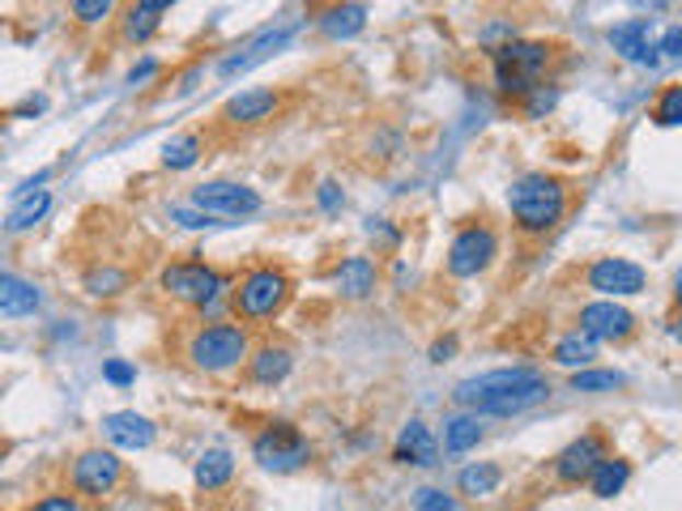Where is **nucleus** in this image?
Instances as JSON below:
<instances>
[{"instance_id":"obj_38","label":"nucleus","mask_w":682,"mask_h":511,"mask_svg":"<svg viewBox=\"0 0 682 511\" xmlns=\"http://www.w3.org/2000/svg\"><path fill=\"white\" fill-rule=\"evenodd\" d=\"M103 380L116 384V388H128V384L137 380V371H132V362H124V358H107V362H103Z\"/></svg>"},{"instance_id":"obj_18","label":"nucleus","mask_w":682,"mask_h":511,"mask_svg":"<svg viewBox=\"0 0 682 511\" xmlns=\"http://www.w3.org/2000/svg\"><path fill=\"white\" fill-rule=\"evenodd\" d=\"M648 35H652V18H627L610 26V47L632 65H657V47Z\"/></svg>"},{"instance_id":"obj_24","label":"nucleus","mask_w":682,"mask_h":511,"mask_svg":"<svg viewBox=\"0 0 682 511\" xmlns=\"http://www.w3.org/2000/svg\"><path fill=\"white\" fill-rule=\"evenodd\" d=\"M499 481H504V469L499 465H490V461H478V465H470V469H461L456 477V490L465 495V499H490L495 490H499Z\"/></svg>"},{"instance_id":"obj_9","label":"nucleus","mask_w":682,"mask_h":511,"mask_svg":"<svg viewBox=\"0 0 682 511\" xmlns=\"http://www.w3.org/2000/svg\"><path fill=\"white\" fill-rule=\"evenodd\" d=\"M495 256H499V239L490 227H482V222H470V227H461L456 239L448 243V274L452 277H478L486 274L490 265H495Z\"/></svg>"},{"instance_id":"obj_42","label":"nucleus","mask_w":682,"mask_h":511,"mask_svg":"<svg viewBox=\"0 0 682 511\" xmlns=\"http://www.w3.org/2000/svg\"><path fill=\"white\" fill-rule=\"evenodd\" d=\"M154 73H159V60H141V65L128 73V85H141V81H150Z\"/></svg>"},{"instance_id":"obj_37","label":"nucleus","mask_w":682,"mask_h":511,"mask_svg":"<svg viewBox=\"0 0 682 511\" xmlns=\"http://www.w3.org/2000/svg\"><path fill=\"white\" fill-rule=\"evenodd\" d=\"M171 222H180V227H188V231L218 227V218H213V213H205V209H184V205H171Z\"/></svg>"},{"instance_id":"obj_33","label":"nucleus","mask_w":682,"mask_h":511,"mask_svg":"<svg viewBox=\"0 0 682 511\" xmlns=\"http://www.w3.org/2000/svg\"><path fill=\"white\" fill-rule=\"evenodd\" d=\"M652 119H657L661 128H679L682 124V85H666V90H661V98H657V107H652Z\"/></svg>"},{"instance_id":"obj_17","label":"nucleus","mask_w":682,"mask_h":511,"mask_svg":"<svg viewBox=\"0 0 682 511\" xmlns=\"http://www.w3.org/2000/svg\"><path fill=\"white\" fill-rule=\"evenodd\" d=\"M393 461L397 465H418V469L440 465V443H436V434H431V427L423 418H409L402 427L397 448H393Z\"/></svg>"},{"instance_id":"obj_3","label":"nucleus","mask_w":682,"mask_h":511,"mask_svg":"<svg viewBox=\"0 0 682 511\" xmlns=\"http://www.w3.org/2000/svg\"><path fill=\"white\" fill-rule=\"evenodd\" d=\"M555 47L533 39H508L490 47V69H495V90L508 98H524L529 90L542 85V73L551 69Z\"/></svg>"},{"instance_id":"obj_8","label":"nucleus","mask_w":682,"mask_h":511,"mask_svg":"<svg viewBox=\"0 0 682 511\" xmlns=\"http://www.w3.org/2000/svg\"><path fill=\"white\" fill-rule=\"evenodd\" d=\"M162 290L188 307H205L227 290V277L213 274L205 260H175L162 269Z\"/></svg>"},{"instance_id":"obj_5","label":"nucleus","mask_w":682,"mask_h":511,"mask_svg":"<svg viewBox=\"0 0 682 511\" xmlns=\"http://www.w3.org/2000/svg\"><path fill=\"white\" fill-rule=\"evenodd\" d=\"M290 299V277L278 265H256L240 277L235 286V312L247 324H261V320H274Z\"/></svg>"},{"instance_id":"obj_11","label":"nucleus","mask_w":682,"mask_h":511,"mask_svg":"<svg viewBox=\"0 0 682 511\" xmlns=\"http://www.w3.org/2000/svg\"><path fill=\"white\" fill-rule=\"evenodd\" d=\"M585 281H589V290H598L602 299H632V294H644L648 274H644L636 260H627V256H602V260L589 265Z\"/></svg>"},{"instance_id":"obj_30","label":"nucleus","mask_w":682,"mask_h":511,"mask_svg":"<svg viewBox=\"0 0 682 511\" xmlns=\"http://www.w3.org/2000/svg\"><path fill=\"white\" fill-rule=\"evenodd\" d=\"M627 380L619 371H576L571 375V393H614L623 388Z\"/></svg>"},{"instance_id":"obj_10","label":"nucleus","mask_w":682,"mask_h":511,"mask_svg":"<svg viewBox=\"0 0 682 511\" xmlns=\"http://www.w3.org/2000/svg\"><path fill=\"white\" fill-rule=\"evenodd\" d=\"M193 205L213 213V218H252L261 213V193L247 188V184H231V179H213V184H201L193 188Z\"/></svg>"},{"instance_id":"obj_20","label":"nucleus","mask_w":682,"mask_h":511,"mask_svg":"<svg viewBox=\"0 0 682 511\" xmlns=\"http://www.w3.org/2000/svg\"><path fill=\"white\" fill-rule=\"evenodd\" d=\"M321 31L328 35V39H355L362 26H367V9H362L359 0H342V4H328L321 18Z\"/></svg>"},{"instance_id":"obj_39","label":"nucleus","mask_w":682,"mask_h":511,"mask_svg":"<svg viewBox=\"0 0 682 511\" xmlns=\"http://www.w3.org/2000/svg\"><path fill=\"white\" fill-rule=\"evenodd\" d=\"M26 511H81V508L73 495H47V499H39L35 508H26Z\"/></svg>"},{"instance_id":"obj_12","label":"nucleus","mask_w":682,"mask_h":511,"mask_svg":"<svg viewBox=\"0 0 682 511\" xmlns=\"http://www.w3.org/2000/svg\"><path fill=\"white\" fill-rule=\"evenodd\" d=\"M299 31V18H290V22H281V26H265L261 35H252V39L235 47L222 65H218V78H235V73H247L252 65H261V60H269V56H278L281 47L290 43V35Z\"/></svg>"},{"instance_id":"obj_26","label":"nucleus","mask_w":682,"mask_h":511,"mask_svg":"<svg viewBox=\"0 0 682 511\" xmlns=\"http://www.w3.org/2000/svg\"><path fill=\"white\" fill-rule=\"evenodd\" d=\"M632 481V461H623V456H605L598 473L589 477V490L598 495V499H614V495H623V486Z\"/></svg>"},{"instance_id":"obj_7","label":"nucleus","mask_w":682,"mask_h":511,"mask_svg":"<svg viewBox=\"0 0 682 511\" xmlns=\"http://www.w3.org/2000/svg\"><path fill=\"white\" fill-rule=\"evenodd\" d=\"M69 481L81 499H112L124 486V461L107 448H85L69 469Z\"/></svg>"},{"instance_id":"obj_6","label":"nucleus","mask_w":682,"mask_h":511,"mask_svg":"<svg viewBox=\"0 0 682 511\" xmlns=\"http://www.w3.org/2000/svg\"><path fill=\"white\" fill-rule=\"evenodd\" d=\"M252 461L269 473H294L312 461V443L294 422H269L252 439Z\"/></svg>"},{"instance_id":"obj_16","label":"nucleus","mask_w":682,"mask_h":511,"mask_svg":"<svg viewBox=\"0 0 682 511\" xmlns=\"http://www.w3.org/2000/svg\"><path fill=\"white\" fill-rule=\"evenodd\" d=\"M103 434L124 448V452H146L154 439H159V427L146 418V414H137V409H116V414H107L103 418Z\"/></svg>"},{"instance_id":"obj_32","label":"nucleus","mask_w":682,"mask_h":511,"mask_svg":"<svg viewBox=\"0 0 682 511\" xmlns=\"http://www.w3.org/2000/svg\"><path fill=\"white\" fill-rule=\"evenodd\" d=\"M124 286H128V274H120V269H90L85 274V290L94 299H112V294H120Z\"/></svg>"},{"instance_id":"obj_35","label":"nucleus","mask_w":682,"mask_h":511,"mask_svg":"<svg viewBox=\"0 0 682 511\" xmlns=\"http://www.w3.org/2000/svg\"><path fill=\"white\" fill-rule=\"evenodd\" d=\"M73 18L81 26H99L112 18V0H73Z\"/></svg>"},{"instance_id":"obj_28","label":"nucleus","mask_w":682,"mask_h":511,"mask_svg":"<svg viewBox=\"0 0 682 511\" xmlns=\"http://www.w3.org/2000/svg\"><path fill=\"white\" fill-rule=\"evenodd\" d=\"M205 154V137L197 132H184V137H171L166 146H162V166L166 171H188V166H197Z\"/></svg>"},{"instance_id":"obj_45","label":"nucleus","mask_w":682,"mask_h":511,"mask_svg":"<svg viewBox=\"0 0 682 511\" xmlns=\"http://www.w3.org/2000/svg\"><path fill=\"white\" fill-rule=\"evenodd\" d=\"M137 4H141V9H154V13H162V9H171L175 0H137Z\"/></svg>"},{"instance_id":"obj_31","label":"nucleus","mask_w":682,"mask_h":511,"mask_svg":"<svg viewBox=\"0 0 682 511\" xmlns=\"http://www.w3.org/2000/svg\"><path fill=\"white\" fill-rule=\"evenodd\" d=\"M159 31V13L154 9H141V4H132L128 9V18H124V39L132 43H146L150 35Z\"/></svg>"},{"instance_id":"obj_23","label":"nucleus","mask_w":682,"mask_h":511,"mask_svg":"<svg viewBox=\"0 0 682 511\" xmlns=\"http://www.w3.org/2000/svg\"><path fill=\"white\" fill-rule=\"evenodd\" d=\"M482 443V414H452V418H443V452H452V456H461V452H470V448H478Z\"/></svg>"},{"instance_id":"obj_4","label":"nucleus","mask_w":682,"mask_h":511,"mask_svg":"<svg viewBox=\"0 0 682 511\" xmlns=\"http://www.w3.org/2000/svg\"><path fill=\"white\" fill-rule=\"evenodd\" d=\"M247 358H252V346H247V328L243 324H201L188 337V362L197 371H205V375L235 371Z\"/></svg>"},{"instance_id":"obj_40","label":"nucleus","mask_w":682,"mask_h":511,"mask_svg":"<svg viewBox=\"0 0 682 511\" xmlns=\"http://www.w3.org/2000/svg\"><path fill=\"white\" fill-rule=\"evenodd\" d=\"M316 200H321V209H324V213H337V209H342V188H337L333 179H324V184H321V193H316Z\"/></svg>"},{"instance_id":"obj_47","label":"nucleus","mask_w":682,"mask_h":511,"mask_svg":"<svg viewBox=\"0 0 682 511\" xmlns=\"http://www.w3.org/2000/svg\"><path fill=\"white\" fill-rule=\"evenodd\" d=\"M670 333H674V337H679V341H682V315H674V324H670Z\"/></svg>"},{"instance_id":"obj_14","label":"nucleus","mask_w":682,"mask_h":511,"mask_svg":"<svg viewBox=\"0 0 682 511\" xmlns=\"http://www.w3.org/2000/svg\"><path fill=\"white\" fill-rule=\"evenodd\" d=\"M605 456V439L602 434H580V439H571L567 448H563L559 456H555V477H559L563 486H580V481H589L598 465H602Z\"/></svg>"},{"instance_id":"obj_29","label":"nucleus","mask_w":682,"mask_h":511,"mask_svg":"<svg viewBox=\"0 0 682 511\" xmlns=\"http://www.w3.org/2000/svg\"><path fill=\"white\" fill-rule=\"evenodd\" d=\"M593 358H598V341H593L589 333H580V328L567 333L563 341H555V362H559V367H580V371H585Z\"/></svg>"},{"instance_id":"obj_46","label":"nucleus","mask_w":682,"mask_h":511,"mask_svg":"<svg viewBox=\"0 0 682 511\" xmlns=\"http://www.w3.org/2000/svg\"><path fill=\"white\" fill-rule=\"evenodd\" d=\"M674 299H679V307H682V269H679V277H674Z\"/></svg>"},{"instance_id":"obj_44","label":"nucleus","mask_w":682,"mask_h":511,"mask_svg":"<svg viewBox=\"0 0 682 511\" xmlns=\"http://www.w3.org/2000/svg\"><path fill=\"white\" fill-rule=\"evenodd\" d=\"M670 0H632V9H640V13H661Z\"/></svg>"},{"instance_id":"obj_19","label":"nucleus","mask_w":682,"mask_h":511,"mask_svg":"<svg viewBox=\"0 0 682 511\" xmlns=\"http://www.w3.org/2000/svg\"><path fill=\"white\" fill-rule=\"evenodd\" d=\"M333 286H337L342 299L362 303V299H371L375 286H380V265H375L371 256H346V260L333 269Z\"/></svg>"},{"instance_id":"obj_15","label":"nucleus","mask_w":682,"mask_h":511,"mask_svg":"<svg viewBox=\"0 0 682 511\" xmlns=\"http://www.w3.org/2000/svg\"><path fill=\"white\" fill-rule=\"evenodd\" d=\"M278 107H281V94L274 85H247V90H240V94L222 107V119H231V124H240V128H256V124L274 119Z\"/></svg>"},{"instance_id":"obj_34","label":"nucleus","mask_w":682,"mask_h":511,"mask_svg":"<svg viewBox=\"0 0 682 511\" xmlns=\"http://www.w3.org/2000/svg\"><path fill=\"white\" fill-rule=\"evenodd\" d=\"M524 103V119H546L555 107H559V90L555 85H537L521 98Z\"/></svg>"},{"instance_id":"obj_22","label":"nucleus","mask_w":682,"mask_h":511,"mask_svg":"<svg viewBox=\"0 0 682 511\" xmlns=\"http://www.w3.org/2000/svg\"><path fill=\"white\" fill-rule=\"evenodd\" d=\"M290 367H294V358H290L286 346H261L256 355L247 358L252 384H281V380L290 375Z\"/></svg>"},{"instance_id":"obj_25","label":"nucleus","mask_w":682,"mask_h":511,"mask_svg":"<svg viewBox=\"0 0 682 511\" xmlns=\"http://www.w3.org/2000/svg\"><path fill=\"white\" fill-rule=\"evenodd\" d=\"M193 477H197L201 490H222V486H231V477H235V456L222 452V448H213V452H205L201 461H197Z\"/></svg>"},{"instance_id":"obj_41","label":"nucleus","mask_w":682,"mask_h":511,"mask_svg":"<svg viewBox=\"0 0 682 511\" xmlns=\"http://www.w3.org/2000/svg\"><path fill=\"white\" fill-rule=\"evenodd\" d=\"M657 51H666L670 60H682V26H670V31L661 35V43H657Z\"/></svg>"},{"instance_id":"obj_43","label":"nucleus","mask_w":682,"mask_h":511,"mask_svg":"<svg viewBox=\"0 0 682 511\" xmlns=\"http://www.w3.org/2000/svg\"><path fill=\"white\" fill-rule=\"evenodd\" d=\"M452 355H456V341H452V337H448V341H436V346H431V362H448Z\"/></svg>"},{"instance_id":"obj_21","label":"nucleus","mask_w":682,"mask_h":511,"mask_svg":"<svg viewBox=\"0 0 682 511\" xmlns=\"http://www.w3.org/2000/svg\"><path fill=\"white\" fill-rule=\"evenodd\" d=\"M39 307V290L35 281H22L18 274H4L0 277V315L4 320H22Z\"/></svg>"},{"instance_id":"obj_13","label":"nucleus","mask_w":682,"mask_h":511,"mask_svg":"<svg viewBox=\"0 0 682 511\" xmlns=\"http://www.w3.org/2000/svg\"><path fill=\"white\" fill-rule=\"evenodd\" d=\"M580 333H589L593 341H627L636 333V315L614 299H593L580 307Z\"/></svg>"},{"instance_id":"obj_2","label":"nucleus","mask_w":682,"mask_h":511,"mask_svg":"<svg viewBox=\"0 0 682 511\" xmlns=\"http://www.w3.org/2000/svg\"><path fill=\"white\" fill-rule=\"evenodd\" d=\"M508 209H512V222L524 235H546L567 218V184L546 175V171L521 175L508 188Z\"/></svg>"},{"instance_id":"obj_36","label":"nucleus","mask_w":682,"mask_h":511,"mask_svg":"<svg viewBox=\"0 0 682 511\" xmlns=\"http://www.w3.org/2000/svg\"><path fill=\"white\" fill-rule=\"evenodd\" d=\"M414 508H418V511H461L452 495H443V490H431V486L414 490Z\"/></svg>"},{"instance_id":"obj_1","label":"nucleus","mask_w":682,"mask_h":511,"mask_svg":"<svg viewBox=\"0 0 682 511\" xmlns=\"http://www.w3.org/2000/svg\"><path fill=\"white\" fill-rule=\"evenodd\" d=\"M546 396H551V380L533 367H499L474 380H461L452 388V400L482 418H517L524 409L542 405Z\"/></svg>"},{"instance_id":"obj_27","label":"nucleus","mask_w":682,"mask_h":511,"mask_svg":"<svg viewBox=\"0 0 682 511\" xmlns=\"http://www.w3.org/2000/svg\"><path fill=\"white\" fill-rule=\"evenodd\" d=\"M47 209H51V193H26V197H18V205H13L9 218H4V231H9V235L31 231L35 222H43Z\"/></svg>"}]
</instances>
